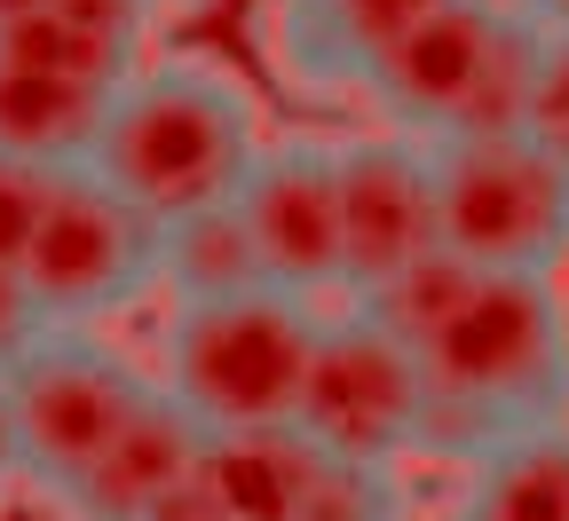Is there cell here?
<instances>
[{
  "label": "cell",
  "instance_id": "obj_1",
  "mask_svg": "<svg viewBox=\"0 0 569 521\" xmlns=\"http://www.w3.org/2000/svg\"><path fill=\"white\" fill-rule=\"evenodd\" d=\"M427 411L419 451L475 467L538 427H569V292L561 277H475L467 301L419 340Z\"/></svg>",
  "mask_w": 569,
  "mask_h": 521
},
{
  "label": "cell",
  "instance_id": "obj_2",
  "mask_svg": "<svg viewBox=\"0 0 569 521\" xmlns=\"http://www.w3.org/2000/svg\"><path fill=\"white\" fill-rule=\"evenodd\" d=\"M261 103L230 63L213 56H142L111 88L103 134H96V174L127 190L142 213H198L238 198L246 167L261 159Z\"/></svg>",
  "mask_w": 569,
  "mask_h": 521
},
{
  "label": "cell",
  "instance_id": "obj_3",
  "mask_svg": "<svg viewBox=\"0 0 569 521\" xmlns=\"http://www.w3.org/2000/svg\"><path fill=\"white\" fill-rule=\"evenodd\" d=\"M317 324H325V309L277 284L230 292V301H174V317L159 332V388L206 434L293 427Z\"/></svg>",
  "mask_w": 569,
  "mask_h": 521
},
{
  "label": "cell",
  "instance_id": "obj_4",
  "mask_svg": "<svg viewBox=\"0 0 569 521\" xmlns=\"http://www.w3.org/2000/svg\"><path fill=\"white\" fill-rule=\"evenodd\" d=\"M538 24L507 0H443L396 56L372 71L365 103L380 127H403L419 142H467V134H522L530 71H538Z\"/></svg>",
  "mask_w": 569,
  "mask_h": 521
},
{
  "label": "cell",
  "instance_id": "obj_5",
  "mask_svg": "<svg viewBox=\"0 0 569 521\" xmlns=\"http://www.w3.org/2000/svg\"><path fill=\"white\" fill-rule=\"evenodd\" d=\"M436 230L482 277L569 269V167L530 134L436 142Z\"/></svg>",
  "mask_w": 569,
  "mask_h": 521
},
{
  "label": "cell",
  "instance_id": "obj_6",
  "mask_svg": "<svg viewBox=\"0 0 569 521\" xmlns=\"http://www.w3.org/2000/svg\"><path fill=\"white\" fill-rule=\"evenodd\" d=\"M17 277L32 284L48 324H96L111 309H134L142 292H159V213H142L96 167H63Z\"/></svg>",
  "mask_w": 569,
  "mask_h": 521
},
{
  "label": "cell",
  "instance_id": "obj_7",
  "mask_svg": "<svg viewBox=\"0 0 569 521\" xmlns=\"http://www.w3.org/2000/svg\"><path fill=\"white\" fill-rule=\"evenodd\" d=\"M419 411H427L419 348L396 340L380 317H365L356 301H340V309L317 324L293 427L317 442V451H332V459L396 467V459L419 451Z\"/></svg>",
  "mask_w": 569,
  "mask_h": 521
},
{
  "label": "cell",
  "instance_id": "obj_8",
  "mask_svg": "<svg viewBox=\"0 0 569 521\" xmlns=\"http://www.w3.org/2000/svg\"><path fill=\"white\" fill-rule=\"evenodd\" d=\"M142 388L151 380H142L119 348H103L88 324H48L9 371H0L24 474L48 482V490L80 482L88 459L119 434V419L142 403Z\"/></svg>",
  "mask_w": 569,
  "mask_h": 521
},
{
  "label": "cell",
  "instance_id": "obj_9",
  "mask_svg": "<svg viewBox=\"0 0 569 521\" xmlns=\"http://www.w3.org/2000/svg\"><path fill=\"white\" fill-rule=\"evenodd\" d=\"M238 221L253 230L261 277L301 301H340V142L277 134L238 182Z\"/></svg>",
  "mask_w": 569,
  "mask_h": 521
},
{
  "label": "cell",
  "instance_id": "obj_10",
  "mask_svg": "<svg viewBox=\"0 0 569 521\" xmlns=\"http://www.w3.org/2000/svg\"><path fill=\"white\" fill-rule=\"evenodd\" d=\"M436 142L372 127L340 142V301L436 253Z\"/></svg>",
  "mask_w": 569,
  "mask_h": 521
},
{
  "label": "cell",
  "instance_id": "obj_11",
  "mask_svg": "<svg viewBox=\"0 0 569 521\" xmlns=\"http://www.w3.org/2000/svg\"><path fill=\"white\" fill-rule=\"evenodd\" d=\"M436 9L443 0H261V40L293 96L365 103L396 40H411Z\"/></svg>",
  "mask_w": 569,
  "mask_h": 521
},
{
  "label": "cell",
  "instance_id": "obj_12",
  "mask_svg": "<svg viewBox=\"0 0 569 521\" xmlns=\"http://www.w3.org/2000/svg\"><path fill=\"white\" fill-rule=\"evenodd\" d=\"M198 451H206V427L151 380V388H142V403L119 419V434L88 459V474L63 482L56 498L80 513V521H142V513H151V505L198 467Z\"/></svg>",
  "mask_w": 569,
  "mask_h": 521
},
{
  "label": "cell",
  "instance_id": "obj_13",
  "mask_svg": "<svg viewBox=\"0 0 569 521\" xmlns=\"http://www.w3.org/2000/svg\"><path fill=\"white\" fill-rule=\"evenodd\" d=\"M103 111H111V88L0 56V151H17L32 167H88Z\"/></svg>",
  "mask_w": 569,
  "mask_h": 521
},
{
  "label": "cell",
  "instance_id": "obj_14",
  "mask_svg": "<svg viewBox=\"0 0 569 521\" xmlns=\"http://www.w3.org/2000/svg\"><path fill=\"white\" fill-rule=\"evenodd\" d=\"M317 459L325 451L301 427H238V434H206L198 474L222 490V505L238 521H293Z\"/></svg>",
  "mask_w": 569,
  "mask_h": 521
},
{
  "label": "cell",
  "instance_id": "obj_15",
  "mask_svg": "<svg viewBox=\"0 0 569 521\" xmlns=\"http://www.w3.org/2000/svg\"><path fill=\"white\" fill-rule=\"evenodd\" d=\"M451 521H569V427H538L482 451Z\"/></svg>",
  "mask_w": 569,
  "mask_h": 521
},
{
  "label": "cell",
  "instance_id": "obj_16",
  "mask_svg": "<svg viewBox=\"0 0 569 521\" xmlns=\"http://www.w3.org/2000/svg\"><path fill=\"white\" fill-rule=\"evenodd\" d=\"M253 284H269V277H261L253 230L238 221L230 198L159 221V292H174V301H230V292H253Z\"/></svg>",
  "mask_w": 569,
  "mask_h": 521
},
{
  "label": "cell",
  "instance_id": "obj_17",
  "mask_svg": "<svg viewBox=\"0 0 569 521\" xmlns=\"http://www.w3.org/2000/svg\"><path fill=\"white\" fill-rule=\"evenodd\" d=\"M0 56H9V63H40V71H71V80H96V88H119L127 71L142 63L134 40H111V32L80 24V17H63V9L0 24Z\"/></svg>",
  "mask_w": 569,
  "mask_h": 521
},
{
  "label": "cell",
  "instance_id": "obj_18",
  "mask_svg": "<svg viewBox=\"0 0 569 521\" xmlns=\"http://www.w3.org/2000/svg\"><path fill=\"white\" fill-rule=\"evenodd\" d=\"M482 269H467L451 246H436V253H419L411 269H396L388 284H372V292H356V309H365V317H380L396 340H427V332H436L459 301H467V284H475Z\"/></svg>",
  "mask_w": 569,
  "mask_h": 521
},
{
  "label": "cell",
  "instance_id": "obj_19",
  "mask_svg": "<svg viewBox=\"0 0 569 521\" xmlns=\"http://www.w3.org/2000/svg\"><path fill=\"white\" fill-rule=\"evenodd\" d=\"M293 521H403V482L396 467H372V459H317L309 490H301V513Z\"/></svg>",
  "mask_w": 569,
  "mask_h": 521
},
{
  "label": "cell",
  "instance_id": "obj_20",
  "mask_svg": "<svg viewBox=\"0 0 569 521\" xmlns=\"http://www.w3.org/2000/svg\"><path fill=\"white\" fill-rule=\"evenodd\" d=\"M522 134L546 159L569 167V32L538 40V71H530V103H522Z\"/></svg>",
  "mask_w": 569,
  "mask_h": 521
},
{
  "label": "cell",
  "instance_id": "obj_21",
  "mask_svg": "<svg viewBox=\"0 0 569 521\" xmlns=\"http://www.w3.org/2000/svg\"><path fill=\"white\" fill-rule=\"evenodd\" d=\"M56 174H63V167H32V159H17V151H0V269L24 261L40 213H48Z\"/></svg>",
  "mask_w": 569,
  "mask_h": 521
},
{
  "label": "cell",
  "instance_id": "obj_22",
  "mask_svg": "<svg viewBox=\"0 0 569 521\" xmlns=\"http://www.w3.org/2000/svg\"><path fill=\"white\" fill-rule=\"evenodd\" d=\"M40 332H48V317H40V301H32V284H24L17 269H0V371H9Z\"/></svg>",
  "mask_w": 569,
  "mask_h": 521
},
{
  "label": "cell",
  "instance_id": "obj_23",
  "mask_svg": "<svg viewBox=\"0 0 569 521\" xmlns=\"http://www.w3.org/2000/svg\"><path fill=\"white\" fill-rule=\"evenodd\" d=\"M142 521H238V513L222 505V490H213V482L190 467V474H182V482H174V490H167L151 513H142Z\"/></svg>",
  "mask_w": 569,
  "mask_h": 521
},
{
  "label": "cell",
  "instance_id": "obj_24",
  "mask_svg": "<svg viewBox=\"0 0 569 521\" xmlns=\"http://www.w3.org/2000/svg\"><path fill=\"white\" fill-rule=\"evenodd\" d=\"M24 474V459H17V427H9V395H0V498H9V482Z\"/></svg>",
  "mask_w": 569,
  "mask_h": 521
},
{
  "label": "cell",
  "instance_id": "obj_25",
  "mask_svg": "<svg viewBox=\"0 0 569 521\" xmlns=\"http://www.w3.org/2000/svg\"><path fill=\"white\" fill-rule=\"evenodd\" d=\"M507 9H522L538 32H569V0H507Z\"/></svg>",
  "mask_w": 569,
  "mask_h": 521
},
{
  "label": "cell",
  "instance_id": "obj_26",
  "mask_svg": "<svg viewBox=\"0 0 569 521\" xmlns=\"http://www.w3.org/2000/svg\"><path fill=\"white\" fill-rule=\"evenodd\" d=\"M40 9H56V0H0V24H17V17H40Z\"/></svg>",
  "mask_w": 569,
  "mask_h": 521
}]
</instances>
